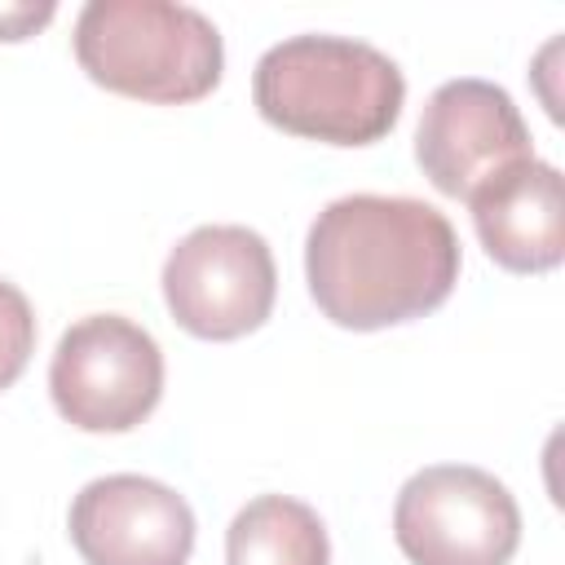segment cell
Instances as JSON below:
<instances>
[{
  "label": "cell",
  "mask_w": 565,
  "mask_h": 565,
  "mask_svg": "<svg viewBox=\"0 0 565 565\" xmlns=\"http://www.w3.org/2000/svg\"><path fill=\"white\" fill-rule=\"evenodd\" d=\"M459 234L424 199L344 194L305 234V282L322 318L344 331L415 322L459 282Z\"/></svg>",
  "instance_id": "cell-1"
},
{
  "label": "cell",
  "mask_w": 565,
  "mask_h": 565,
  "mask_svg": "<svg viewBox=\"0 0 565 565\" xmlns=\"http://www.w3.org/2000/svg\"><path fill=\"white\" fill-rule=\"evenodd\" d=\"M252 102L265 124L327 141L371 146L393 132L406 79L402 66L353 35H287L269 44L252 71Z\"/></svg>",
  "instance_id": "cell-2"
},
{
  "label": "cell",
  "mask_w": 565,
  "mask_h": 565,
  "mask_svg": "<svg viewBox=\"0 0 565 565\" xmlns=\"http://www.w3.org/2000/svg\"><path fill=\"white\" fill-rule=\"evenodd\" d=\"M75 62L106 93L185 106L221 84L225 40L194 4L88 0L75 18Z\"/></svg>",
  "instance_id": "cell-3"
},
{
  "label": "cell",
  "mask_w": 565,
  "mask_h": 565,
  "mask_svg": "<svg viewBox=\"0 0 565 565\" xmlns=\"http://www.w3.org/2000/svg\"><path fill=\"white\" fill-rule=\"evenodd\" d=\"M49 393L71 428L128 433L163 397V349L124 313H88L57 335Z\"/></svg>",
  "instance_id": "cell-4"
},
{
  "label": "cell",
  "mask_w": 565,
  "mask_h": 565,
  "mask_svg": "<svg viewBox=\"0 0 565 565\" xmlns=\"http://www.w3.org/2000/svg\"><path fill=\"white\" fill-rule=\"evenodd\" d=\"M393 539L411 565H508L521 547V508L486 468L428 463L397 490Z\"/></svg>",
  "instance_id": "cell-5"
},
{
  "label": "cell",
  "mask_w": 565,
  "mask_h": 565,
  "mask_svg": "<svg viewBox=\"0 0 565 565\" xmlns=\"http://www.w3.org/2000/svg\"><path fill=\"white\" fill-rule=\"evenodd\" d=\"M163 305L199 340H238L274 313L278 269L269 243L247 225H199L163 260Z\"/></svg>",
  "instance_id": "cell-6"
},
{
  "label": "cell",
  "mask_w": 565,
  "mask_h": 565,
  "mask_svg": "<svg viewBox=\"0 0 565 565\" xmlns=\"http://www.w3.org/2000/svg\"><path fill=\"white\" fill-rule=\"evenodd\" d=\"M530 154L534 141L508 88L459 75L428 93L415 128V163L446 199L468 203L481 181Z\"/></svg>",
  "instance_id": "cell-7"
},
{
  "label": "cell",
  "mask_w": 565,
  "mask_h": 565,
  "mask_svg": "<svg viewBox=\"0 0 565 565\" xmlns=\"http://www.w3.org/2000/svg\"><path fill=\"white\" fill-rule=\"evenodd\" d=\"M194 530L185 494L141 472L88 481L66 516V534L84 565H185Z\"/></svg>",
  "instance_id": "cell-8"
},
{
  "label": "cell",
  "mask_w": 565,
  "mask_h": 565,
  "mask_svg": "<svg viewBox=\"0 0 565 565\" xmlns=\"http://www.w3.org/2000/svg\"><path fill=\"white\" fill-rule=\"evenodd\" d=\"M486 256L512 274H547L565 260V181L530 154L468 194Z\"/></svg>",
  "instance_id": "cell-9"
},
{
  "label": "cell",
  "mask_w": 565,
  "mask_h": 565,
  "mask_svg": "<svg viewBox=\"0 0 565 565\" xmlns=\"http://www.w3.org/2000/svg\"><path fill=\"white\" fill-rule=\"evenodd\" d=\"M225 565H331V539L309 503L256 494L225 530Z\"/></svg>",
  "instance_id": "cell-10"
},
{
  "label": "cell",
  "mask_w": 565,
  "mask_h": 565,
  "mask_svg": "<svg viewBox=\"0 0 565 565\" xmlns=\"http://www.w3.org/2000/svg\"><path fill=\"white\" fill-rule=\"evenodd\" d=\"M31 353H35V309L22 296V287L0 278V393L18 384Z\"/></svg>",
  "instance_id": "cell-11"
},
{
  "label": "cell",
  "mask_w": 565,
  "mask_h": 565,
  "mask_svg": "<svg viewBox=\"0 0 565 565\" xmlns=\"http://www.w3.org/2000/svg\"><path fill=\"white\" fill-rule=\"evenodd\" d=\"M53 13H57V4L53 0H40V4H31V0H18V4H0V40H26V35H35L40 26H49L53 22Z\"/></svg>",
  "instance_id": "cell-12"
}]
</instances>
